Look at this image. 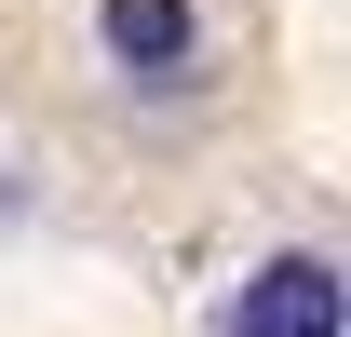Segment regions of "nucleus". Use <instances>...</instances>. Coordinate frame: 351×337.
I'll return each instance as SVG.
<instances>
[{
    "mask_svg": "<svg viewBox=\"0 0 351 337\" xmlns=\"http://www.w3.org/2000/svg\"><path fill=\"white\" fill-rule=\"evenodd\" d=\"M338 324H351L338 256H270L257 284L230 297V337H338Z\"/></svg>",
    "mask_w": 351,
    "mask_h": 337,
    "instance_id": "f257e3e1",
    "label": "nucleus"
},
{
    "mask_svg": "<svg viewBox=\"0 0 351 337\" xmlns=\"http://www.w3.org/2000/svg\"><path fill=\"white\" fill-rule=\"evenodd\" d=\"M95 27H108L122 68H176L189 54V0H95Z\"/></svg>",
    "mask_w": 351,
    "mask_h": 337,
    "instance_id": "f03ea898",
    "label": "nucleus"
}]
</instances>
